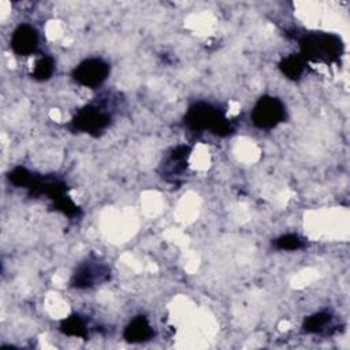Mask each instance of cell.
I'll list each match as a JSON object with an SVG mask.
<instances>
[{
  "label": "cell",
  "mask_w": 350,
  "mask_h": 350,
  "mask_svg": "<svg viewBox=\"0 0 350 350\" xmlns=\"http://www.w3.org/2000/svg\"><path fill=\"white\" fill-rule=\"evenodd\" d=\"M185 123L194 131L211 130V133L219 137H226L234 130L223 112L206 103H196L191 105L186 112Z\"/></svg>",
  "instance_id": "6da1fadb"
},
{
  "label": "cell",
  "mask_w": 350,
  "mask_h": 350,
  "mask_svg": "<svg viewBox=\"0 0 350 350\" xmlns=\"http://www.w3.org/2000/svg\"><path fill=\"white\" fill-rule=\"evenodd\" d=\"M301 56L312 62L331 63L339 59L343 52L342 40L335 34L313 33L306 34L299 41Z\"/></svg>",
  "instance_id": "7a4b0ae2"
},
{
  "label": "cell",
  "mask_w": 350,
  "mask_h": 350,
  "mask_svg": "<svg viewBox=\"0 0 350 350\" xmlns=\"http://www.w3.org/2000/svg\"><path fill=\"white\" fill-rule=\"evenodd\" d=\"M286 119L283 103L272 96H262L252 111V122L258 129H273Z\"/></svg>",
  "instance_id": "3957f363"
},
{
  "label": "cell",
  "mask_w": 350,
  "mask_h": 350,
  "mask_svg": "<svg viewBox=\"0 0 350 350\" xmlns=\"http://www.w3.org/2000/svg\"><path fill=\"white\" fill-rule=\"evenodd\" d=\"M111 123V116L96 105H86L72 118L70 127L72 131L100 135Z\"/></svg>",
  "instance_id": "277c9868"
},
{
  "label": "cell",
  "mask_w": 350,
  "mask_h": 350,
  "mask_svg": "<svg viewBox=\"0 0 350 350\" xmlns=\"http://www.w3.org/2000/svg\"><path fill=\"white\" fill-rule=\"evenodd\" d=\"M109 74V66L107 62L98 57H92L81 62L72 71V78L82 86L97 88Z\"/></svg>",
  "instance_id": "5b68a950"
},
{
  "label": "cell",
  "mask_w": 350,
  "mask_h": 350,
  "mask_svg": "<svg viewBox=\"0 0 350 350\" xmlns=\"http://www.w3.org/2000/svg\"><path fill=\"white\" fill-rule=\"evenodd\" d=\"M38 46V33L30 25H19L11 36V48L19 56H29Z\"/></svg>",
  "instance_id": "8992f818"
},
{
  "label": "cell",
  "mask_w": 350,
  "mask_h": 350,
  "mask_svg": "<svg viewBox=\"0 0 350 350\" xmlns=\"http://www.w3.org/2000/svg\"><path fill=\"white\" fill-rule=\"evenodd\" d=\"M109 278V271L104 265L82 264L71 278V286L77 288H88L94 286L96 282H103Z\"/></svg>",
  "instance_id": "52a82bcc"
},
{
  "label": "cell",
  "mask_w": 350,
  "mask_h": 350,
  "mask_svg": "<svg viewBox=\"0 0 350 350\" xmlns=\"http://www.w3.org/2000/svg\"><path fill=\"white\" fill-rule=\"evenodd\" d=\"M153 335V328L145 316L134 317L123 331V338L130 343H141L149 340Z\"/></svg>",
  "instance_id": "ba28073f"
},
{
  "label": "cell",
  "mask_w": 350,
  "mask_h": 350,
  "mask_svg": "<svg viewBox=\"0 0 350 350\" xmlns=\"http://www.w3.org/2000/svg\"><path fill=\"white\" fill-rule=\"evenodd\" d=\"M305 67H306V63H305V59L301 55H290L279 63L280 71L288 79H293V81L298 79L304 74Z\"/></svg>",
  "instance_id": "9c48e42d"
},
{
  "label": "cell",
  "mask_w": 350,
  "mask_h": 350,
  "mask_svg": "<svg viewBox=\"0 0 350 350\" xmlns=\"http://www.w3.org/2000/svg\"><path fill=\"white\" fill-rule=\"evenodd\" d=\"M60 331L68 336H78V338H83V339L88 338L85 323L78 314H71V316L66 317L60 323Z\"/></svg>",
  "instance_id": "30bf717a"
},
{
  "label": "cell",
  "mask_w": 350,
  "mask_h": 350,
  "mask_svg": "<svg viewBox=\"0 0 350 350\" xmlns=\"http://www.w3.org/2000/svg\"><path fill=\"white\" fill-rule=\"evenodd\" d=\"M331 321V314L327 312H319L314 313L312 316H309L308 319H305L304 321V331L309 332V334H316V332H321L324 329V327Z\"/></svg>",
  "instance_id": "8fae6325"
},
{
  "label": "cell",
  "mask_w": 350,
  "mask_h": 350,
  "mask_svg": "<svg viewBox=\"0 0 350 350\" xmlns=\"http://www.w3.org/2000/svg\"><path fill=\"white\" fill-rule=\"evenodd\" d=\"M55 71V62L52 57L49 56H45V57H41L34 64V68H33V78L37 79V81H46L52 77Z\"/></svg>",
  "instance_id": "7c38bea8"
},
{
  "label": "cell",
  "mask_w": 350,
  "mask_h": 350,
  "mask_svg": "<svg viewBox=\"0 0 350 350\" xmlns=\"http://www.w3.org/2000/svg\"><path fill=\"white\" fill-rule=\"evenodd\" d=\"M8 179L12 185H15L16 187H27L31 185L34 175L31 172H29L25 167H15L10 174H8Z\"/></svg>",
  "instance_id": "4fadbf2b"
},
{
  "label": "cell",
  "mask_w": 350,
  "mask_h": 350,
  "mask_svg": "<svg viewBox=\"0 0 350 350\" xmlns=\"http://www.w3.org/2000/svg\"><path fill=\"white\" fill-rule=\"evenodd\" d=\"M52 208H53L55 211L62 212V213L66 215V216H70V217L79 215V208L75 205V202H74L68 196H64V197H62V198L53 201Z\"/></svg>",
  "instance_id": "5bb4252c"
},
{
  "label": "cell",
  "mask_w": 350,
  "mask_h": 350,
  "mask_svg": "<svg viewBox=\"0 0 350 350\" xmlns=\"http://www.w3.org/2000/svg\"><path fill=\"white\" fill-rule=\"evenodd\" d=\"M276 247L280 250H298L302 247V241L295 234H286L276 239Z\"/></svg>",
  "instance_id": "9a60e30c"
}]
</instances>
